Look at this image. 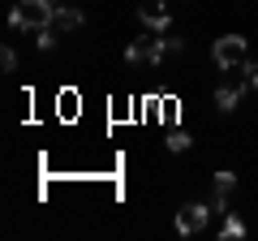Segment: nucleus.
Listing matches in <instances>:
<instances>
[{
	"label": "nucleus",
	"mask_w": 258,
	"mask_h": 241,
	"mask_svg": "<svg viewBox=\"0 0 258 241\" xmlns=\"http://www.w3.org/2000/svg\"><path fill=\"white\" fill-rule=\"evenodd\" d=\"M207 215H211V207H207V203H185L181 211H176V232H185V237H194V232H203Z\"/></svg>",
	"instance_id": "20e7f679"
},
{
	"label": "nucleus",
	"mask_w": 258,
	"mask_h": 241,
	"mask_svg": "<svg viewBox=\"0 0 258 241\" xmlns=\"http://www.w3.org/2000/svg\"><path fill=\"white\" fill-rule=\"evenodd\" d=\"M0 65H5V74H13V69H18V52L5 47V52H0Z\"/></svg>",
	"instance_id": "9b49d317"
},
{
	"label": "nucleus",
	"mask_w": 258,
	"mask_h": 241,
	"mask_svg": "<svg viewBox=\"0 0 258 241\" xmlns=\"http://www.w3.org/2000/svg\"><path fill=\"white\" fill-rule=\"evenodd\" d=\"M232 186H237V176L232 172H215V186H211V211H228V194H232Z\"/></svg>",
	"instance_id": "423d86ee"
},
{
	"label": "nucleus",
	"mask_w": 258,
	"mask_h": 241,
	"mask_svg": "<svg viewBox=\"0 0 258 241\" xmlns=\"http://www.w3.org/2000/svg\"><path fill=\"white\" fill-rule=\"evenodd\" d=\"M237 103H241V91H237V86H228V82H224L220 91H215V108H220V112H232Z\"/></svg>",
	"instance_id": "6e6552de"
},
{
	"label": "nucleus",
	"mask_w": 258,
	"mask_h": 241,
	"mask_svg": "<svg viewBox=\"0 0 258 241\" xmlns=\"http://www.w3.org/2000/svg\"><path fill=\"white\" fill-rule=\"evenodd\" d=\"M249 65H258V61H249Z\"/></svg>",
	"instance_id": "f8f14e48"
},
{
	"label": "nucleus",
	"mask_w": 258,
	"mask_h": 241,
	"mask_svg": "<svg viewBox=\"0 0 258 241\" xmlns=\"http://www.w3.org/2000/svg\"><path fill=\"white\" fill-rule=\"evenodd\" d=\"M164 52H168V39L159 35V30H151V35L134 39V43L125 47V61H129V65H159Z\"/></svg>",
	"instance_id": "f03ea898"
},
{
	"label": "nucleus",
	"mask_w": 258,
	"mask_h": 241,
	"mask_svg": "<svg viewBox=\"0 0 258 241\" xmlns=\"http://www.w3.org/2000/svg\"><path fill=\"white\" fill-rule=\"evenodd\" d=\"M232 237H245V224H241L237 215H228V220H224V241H232Z\"/></svg>",
	"instance_id": "1a4fd4ad"
},
{
	"label": "nucleus",
	"mask_w": 258,
	"mask_h": 241,
	"mask_svg": "<svg viewBox=\"0 0 258 241\" xmlns=\"http://www.w3.org/2000/svg\"><path fill=\"white\" fill-rule=\"evenodd\" d=\"M82 9H56V18H52V26L56 30H78V26H82Z\"/></svg>",
	"instance_id": "0eeeda50"
},
{
	"label": "nucleus",
	"mask_w": 258,
	"mask_h": 241,
	"mask_svg": "<svg viewBox=\"0 0 258 241\" xmlns=\"http://www.w3.org/2000/svg\"><path fill=\"white\" fill-rule=\"evenodd\" d=\"M52 18H56L52 0H18L9 13V26L13 30H43V26H52Z\"/></svg>",
	"instance_id": "f257e3e1"
},
{
	"label": "nucleus",
	"mask_w": 258,
	"mask_h": 241,
	"mask_svg": "<svg viewBox=\"0 0 258 241\" xmlns=\"http://www.w3.org/2000/svg\"><path fill=\"white\" fill-rule=\"evenodd\" d=\"M245 56H249V47H245V39L241 35H224L220 43L211 47V61L220 69H232V65H245Z\"/></svg>",
	"instance_id": "7ed1b4c3"
},
{
	"label": "nucleus",
	"mask_w": 258,
	"mask_h": 241,
	"mask_svg": "<svg viewBox=\"0 0 258 241\" xmlns=\"http://www.w3.org/2000/svg\"><path fill=\"white\" fill-rule=\"evenodd\" d=\"M168 147H172V151H185V147H189V134H185V130H172V134H168Z\"/></svg>",
	"instance_id": "9d476101"
},
{
	"label": "nucleus",
	"mask_w": 258,
	"mask_h": 241,
	"mask_svg": "<svg viewBox=\"0 0 258 241\" xmlns=\"http://www.w3.org/2000/svg\"><path fill=\"white\" fill-rule=\"evenodd\" d=\"M138 22L147 30H159V35H164V30L172 26V13H168V5H159V0H142L138 5Z\"/></svg>",
	"instance_id": "39448f33"
}]
</instances>
